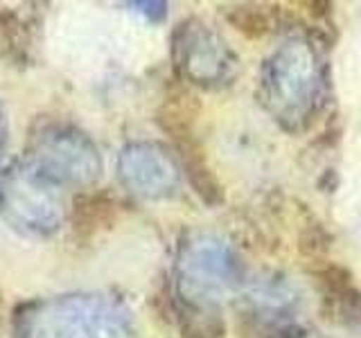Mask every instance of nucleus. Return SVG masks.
<instances>
[{"mask_svg":"<svg viewBox=\"0 0 361 338\" xmlns=\"http://www.w3.org/2000/svg\"><path fill=\"white\" fill-rule=\"evenodd\" d=\"M327 65L310 39H289L262 63L257 82L259 104L282 129L298 133L312 127L325 106Z\"/></svg>","mask_w":361,"mask_h":338,"instance_id":"obj_1","label":"nucleus"},{"mask_svg":"<svg viewBox=\"0 0 361 338\" xmlns=\"http://www.w3.org/2000/svg\"><path fill=\"white\" fill-rule=\"evenodd\" d=\"M18 338H131L129 313L102 296H61L18 315Z\"/></svg>","mask_w":361,"mask_h":338,"instance_id":"obj_2","label":"nucleus"},{"mask_svg":"<svg viewBox=\"0 0 361 338\" xmlns=\"http://www.w3.org/2000/svg\"><path fill=\"white\" fill-rule=\"evenodd\" d=\"M237 277V257L219 237L192 234L180 246L176 262L178 296L199 315H212V309L235 289Z\"/></svg>","mask_w":361,"mask_h":338,"instance_id":"obj_3","label":"nucleus"},{"mask_svg":"<svg viewBox=\"0 0 361 338\" xmlns=\"http://www.w3.org/2000/svg\"><path fill=\"white\" fill-rule=\"evenodd\" d=\"M0 212L25 234L48 237L61 225V199L54 185L25 163L11 167L0 180Z\"/></svg>","mask_w":361,"mask_h":338,"instance_id":"obj_4","label":"nucleus"},{"mask_svg":"<svg viewBox=\"0 0 361 338\" xmlns=\"http://www.w3.org/2000/svg\"><path fill=\"white\" fill-rule=\"evenodd\" d=\"M172 61L180 77L206 88L231 84L237 70V59L228 43L199 18H188L176 25Z\"/></svg>","mask_w":361,"mask_h":338,"instance_id":"obj_5","label":"nucleus"},{"mask_svg":"<svg viewBox=\"0 0 361 338\" xmlns=\"http://www.w3.org/2000/svg\"><path fill=\"white\" fill-rule=\"evenodd\" d=\"M50 185H90L99 176L102 161L88 135L75 129L43 131L27 163Z\"/></svg>","mask_w":361,"mask_h":338,"instance_id":"obj_6","label":"nucleus"},{"mask_svg":"<svg viewBox=\"0 0 361 338\" xmlns=\"http://www.w3.org/2000/svg\"><path fill=\"white\" fill-rule=\"evenodd\" d=\"M118 172L133 194L145 199H169L178 192L180 169L165 146L154 142L127 144L120 154Z\"/></svg>","mask_w":361,"mask_h":338,"instance_id":"obj_7","label":"nucleus"},{"mask_svg":"<svg viewBox=\"0 0 361 338\" xmlns=\"http://www.w3.org/2000/svg\"><path fill=\"white\" fill-rule=\"evenodd\" d=\"M185 158V172L190 176V183L195 185L197 194L208 203V206H217L221 201V187L214 180L210 167L206 165V161L201 158V154H192L190 149L183 154Z\"/></svg>","mask_w":361,"mask_h":338,"instance_id":"obj_8","label":"nucleus"},{"mask_svg":"<svg viewBox=\"0 0 361 338\" xmlns=\"http://www.w3.org/2000/svg\"><path fill=\"white\" fill-rule=\"evenodd\" d=\"M131 7H135L140 14L149 16L152 20H161L167 14V5L165 3H131Z\"/></svg>","mask_w":361,"mask_h":338,"instance_id":"obj_9","label":"nucleus"},{"mask_svg":"<svg viewBox=\"0 0 361 338\" xmlns=\"http://www.w3.org/2000/svg\"><path fill=\"white\" fill-rule=\"evenodd\" d=\"M0 149H3V115H0Z\"/></svg>","mask_w":361,"mask_h":338,"instance_id":"obj_10","label":"nucleus"}]
</instances>
